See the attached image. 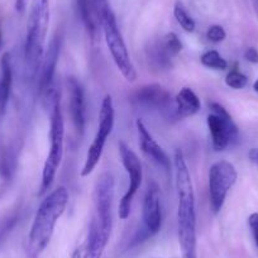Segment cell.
I'll return each mask as SVG.
<instances>
[{"instance_id": "11", "label": "cell", "mask_w": 258, "mask_h": 258, "mask_svg": "<svg viewBox=\"0 0 258 258\" xmlns=\"http://www.w3.org/2000/svg\"><path fill=\"white\" fill-rule=\"evenodd\" d=\"M162 227V207L161 192L157 183L151 182L146 191L142 209V228L133 239V244H138L157 234Z\"/></svg>"}, {"instance_id": "13", "label": "cell", "mask_w": 258, "mask_h": 258, "mask_svg": "<svg viewBox=\"0 0 258 258\" xmlns=\"http://www.w3.org/2000/svg\"><path fill=\"white\" fill-rule=\"evenodd\" d=\"M69 89V108H70L71 120L76 132L80 136L85 132L86 125V99L84 89L79 80L74 76L68 79Z\"/></svg>"}, {"instance_id": "20", "label": "cell", "mask_w": 258, "mask_h": 258, "mask_svg": "<svg viewBox=\"0 0 258 258\" xmlns=\"http://www.w3.org/2000/svg\"><path fill=\"white\" fill-rule=\"evenodd\" d=\"M200 61H202L205 68L213 69V70L224 71L228 68V62L215 49H210V51L203 53V56L200 57Z\"/></svg>"}, {"instance_id": "16", "label": "cell", "mask_w": 258, "mask_h": 258, "mask_svg": "<svg viewBox=\"0 0 258 258\" xmlns=\"http://www.w3.org/2000/svg\"><path fill=\"white\" fill-rule=\"evenodd\" d=\"M78 7L84 26L91 37H95L104 14L109 9L108 0H78Z\"/></svg>"}, {"instance_id": "25", "label": "cell", "mask_w": 258, "mask_h": 258, "mask_svg": "<svg viewBox=\"0 0 258 258\" xmlns=\"http://www.w3.org/2000/svg\"><path fill=\"white\" fill-rule=\"evenodd\" d=\"M225 37H227V33H225L224 28L218 24L210 27L207 32V38L213 43H219V42L224 41Z\"/></svg>"}, {"instance_id": "3", "label": "cell", "mask_w": 258, "mask_h": 258, "mask_svg": "<svg viewBox=\"0 0 258 258\" xmlns=\"http://www.w3.org/2000/svg\"><path fill=\"white\" fill-rule=\"evenodd\" d=\"M49 26V0H33L27 23L24 58L31 75H36L44 54Z\"/></svg>"}, {"instance_id": "26", "label": "cell", "mask_w": 258, "mask_h": 258, "mask_svg": "<svg viewBox=\"0 0 258 258\" xmlns=\"http://www.w3.org/2000/svg\"><path fill=\"white\" fill-rule=\"evenodd\" d=\"M248 224H249L250 232H252L255 245L258 247V213H253V214L249 215V218H248Z\"/></svg>"}, {"instance_id": "18", "label": "cell", "mask_w": 258, "mask_h": 258, "mask_svg": "<svg viewBox=\"0 0 258 258\" xmlns=\"http://www.w3.org/2000/svg\"><path fill=\"white\" fill-rule=\"evenodd\" d=\"M12 84H13V70H12L11 54L8 52L0 59V115L7 110L9 98H11Z\"/></svg>"}, {"instance_id": "17", "label": "cell", "mask_w": 258, "mask_h": 258, "mask_svg": "<svg viewBox=\"0 0 258 258\" xmlns=\"http://www.w3.org/2000/svg\"><path fill=\"white\" fill-rule=\"evenodd\" d=\"M202 108L198 95L190 88H182L175 98V113L173 118L183 119L197 114Z\"/></svg>"}, {"instance_id": "31", "label": "cell", "mask_w": 258, "mask_h": 258, "mask_svg": "<svg viewBox=\"0 0 258 258\" xmlns=\"http://www.w3.org/2000/svg\"><path fill=\"white\" fill-rule=\"evenodd\" d=\"M253 89H254L255 93H258V80H255V83L253 84Z\"/></svg>"}, {"instance_id": "1", "label": "cell", "mask_w": 258, "mask_h": 258, "mask_svg": "<svg viewBox=\"0 0 258 258\" xmlns=\"http://www.w3.org/2000/svg\"><path fill=\"white\" fill-rule=\"evenodd\" d=\"M175 186L177 195V234L182 258L197 257V208L192 180L183 153L175 151Z\"/></svg>"}, {"instance_id": "21", "label": "cell", "mask_w": 258, "mask_h": 258, "mask_svg": "<svg viewBox=\"0 0 258 258\" xmlns=\"http://www.w3.org/2000/svg\"><path fill=\"white\" fill-rule=\"evenodd\" d=\"M173 16H175L177 23L182 27L183 31L186 32H194L195 31V21L190 17V14L187 13V11L185 9L183 4L181 2H177L173 7Z\"/></svg>"}, {"instance_id": "28", "label": "cell", "mask_w": 258, "mask_h": 258, "mask_svg": "<svg viewBox=\"0 0 258 258\" xmlns=\"http://www.w3.org/2000/svg\"><path fill=\"white\" fill-rule=\"evenodd\" d=\"M73 258H89V248L88 244H81L76 248V250L74 252Z\"/></svg>"}, {"instance_id": "8", "label": "cell", "mask_w": 258, "mask_h": 258, "mask_svg": "<svg viewBox=\"0 0 258 258\" xmlns=\"http://www.w3.org/2000/svg\"><path fill=\"white\" fill-rule=\"evenodd\" d=\"M237 178L238 173L233 163L218 161L212 165L209 170V198L214 214L223 209L228 192L234 186Z\"/></svg>"}, {"instance_id": "19", "label": "cell", "mask_w": 258, "mask_h": 258, "mask_svg": "<svg viewBox=\"0 0 258 258\" xmlns=\"http://www.w3.org/2000/svg\"><path fill=\"white\" fill-rule=\"evenodd\" d=\"M148 57H150L151 63L155 66L156 69H161V70H167L171 68V57L168 56L167 52L163 49L162 44L156 43L148 49Z\"/></svg>"}, {"instance_id": "14", "label": "cell", "mask_w": 258, "mask_h": 258, "mask_svg": "<svg viewBox=\"0 0 258 258\" xmlns=\"http://www.w3.org/2000/svg\"><path fill=\"white\" fill-rule=\"evenodd\" d=\"M59 47H61V41L58 37H54L49 42L48 47L44 51L43 59L41 64V75H39L38 91L41 95H46L52 88H53V78L56 73L57 61L59 56Z\"/></svg>"}, {"instance_id": "15", "label": "cell", "mask_w": 258, "mask_h": 258, "mask_svg": "<svg viewBox=\"0 0 258 258\" xmlns=\"http://www.w3.org/2000/svg\"><path fill=\"white\" fill-rule=\"evenodd\" d=\"M136 126H137L138 138H140V146L142 152L145 153L148 158H151L153 162H156L157 165H160L161 167L165 168L166 171H170V157H168L167 153L165 152V150L158 145L157 141L152 137V135H151L150 131L147 129V126L145 125V123L138 119V120L136 121Z\"/></svg>"}, {"instance_id": "23", "label": "cell", "mask_w": 258, "mask_h": 258, "mask_svg": "<svg viewBox=\"0 0 258 258\" xmlns=\"http://www.w3.org/2000/svg\"><path fill=\"white\" fill-rule=\"evenodd\" d=\"M161 44H162L163 49L167 52V54L171 58H172V57H176L181 51H182V43H181L177 34L173 33V32L166 34V36L163 37L162 41H161Z\"/></svg>"}, {"instance_id": "10", "label": "cell", "mask_w": 258, "mask_h": 258, "mask_svg": "<svg viewBox=\"0 0 258 258\" xmlns=\"http://www.w3.org/2000/svg\"><path fill=\"white\" fill-rule=\"evenodd\" d=\"M209 106L213 113L208 115V128L212 136L213 148L219 152L237 141L238 128L224 106L219 103H210Z\"/></svg>"}, {"instance_id": "7", "label": "cell", "mask_w": 258, "mask_h": 258, "mask_svg": "<svg viewBox=\"0 0 258 258\" xmlns=\"http://www.w3.org/2000/svg\"><path fill=\"white\" fill-rule=\"evenodd\" d=\"M114 118H115V111H114L113 99H111L110 95H105L103 99V103H101L100 113H99L98 132L94 137L93 143L89 147L85 163H84V167L81 170L83 177L90 175L98 166L101 155H103L106 138L110 136L111 131L114 128Z\"/></svg>"}, {"instance_id": "30", "label": "cell", "mask_w": 258, "mask_h": 258, "mask_svg": "<svg viewBox=\"0 0 258 258\" xmlns=\"http://www.w3.org/2000/svg\"><path fill=\"white\" fill-rule=\"evenodd\" d=\"M27 7V0H17L16 2V9L18 13H23L26 11Z\"/></svg>"}, {"instance_id": "5", "label": "cell", "mask_w": 258, "mask_h": 258, "mask_svg": "<svg viewBox=\"0 0 258 258\" xmlns=\"http://www.w3.org/2000/svg\"><path fill=\"white\" fill-rule=\"evenodd\" d=\"M101 27H103L106 46H108L114 63L118 68V70L120 71L123 78L129 83H133L137 79V71H136L135 64L131 59V56H129L128 48H126L123 36L119 31L115 16H114L110 8L104 14Z\"/></svg>"}, {"instance_id": "29", "label": "cell", "mask_w": 258, "mask_h": 258, "mask_svg": "<svg viewBox=\"0 0 258 258\" xmlns=\"http://www.w3.org/2000/svg\"><path fill=\"white\" fill-rule=\"evenodd\" d=\"M248 157H249L250 162L258 166V148H252L248 153Z\"/></svg>"}, {"instance_id": "12", "label": "cell", "mask_w": 258, "mask_h": 258, "mask_svg": "<svg viewBox=\"0 0 258 258\" xmlns=\"http://www.w3.org/2000/svg\"><path fill=\"white\" fill-rule=\"evenodd\" d=\"M133 101L146 110H157L162 113H175V100L172 101L171 94L167 89L158 84L141 86L132 96Z\"/></svg>"}, {"instance_id": "22", "label": "cell", "mask_w": 258, "mask_h": 258, "mask_svg": "<svg viewBox=\"0 0 258 258\" xmlns=\"http://www.w3.org/2000/svg\"><path fill=\"white\" fill-rule=\"evenodd\" d=\"M16 170V156L11 151H4L0 156V176L4 180H11Z\"/></svg>"}, {"instance_id": "9", "label": "cell", "mask_w": 258, "mask_h": 258, "mask_svg": "<svg viewBox=\"0 0 258 258\" xmlns=\"http://www.w3.org/2000/svg\"><path fill=\"white\" fill-rule=\"evenodd\" d=\"M119 155H120L121 163H123L124 168H125L126 173L129 177V186L126 188L125 194L121 198L120 203H119V210L118 214L121 220H125L129 218L131 214V209H132V203L135 199L136 194L140 190L141 185H142L143 178V171L141 161L138 156L133 152L128 146L124 142H119Z\"/></svg>"}, {"instance_id": "2", "label": "cell", "mask_w": 258, "mask_h": 258, "mask_svg": "<svg viewBox=\"0 0 258 258\" xmlns=\"http://www.w3.org/2000/svg\"><path fill=\"white\" fill-rule=\"evenodd\" d=\"M69 192L59 186L44 198L36 213L27 240L26 253L28 258H38L51 242L54 227L66 210Z\"/></svg>"}, {"instance_id": "6", "label": "cell", "mask_w": 258, "mask_h": 258, "mask_svg": "<svg viewBox=\"0 0 258 258\" xmlns=\"http://www.w3.org/2000/svg\"><path fill=\"white\" fill-rule=\"evenodd\" d=\"M114 176L110 172H103L94 186V217L91 223L104 233L110 235L113 229V200H114Z\"/></svg>"}, {"instance_id": "4", "label": "cell", "mask_w": 258, "mask_h": 258, "mask_svg": "<svg viewBox=\"0 0 258 258\" xmlns=\"http://www.w3.org/2000/svg\"><path fill=\"white\" fill-rule=\"evenodd\" d=\"M51 119H49V140H51V147H49L48 156L43 165L42 171V182L38 195L42 197L48 191L53 183L56 173L61 165L62 157H63V137H64V123L63 115H62L61 106H59V96L54 99L51 104Z\"/></svg>"}, {"instance_id": "24", "label": "cell", "mask_w": 258, "mask_h": 258, "mask_svg": "<svg viewBox=\"0 0 258 258\" xmlns=\"http://www.w3.org/2000/svg\"><path fill=\"white\" fill-rule=\"evenodd\" d=\"M225 84L229 86L230 89H234V90H240V89L245 88L248 84L247 76L243 75L242 73L237 70L230 71L229 74L225 78Z\"/></svg>"}, {"instance_id": "27", "label": "cell", "mask_w": 258, "mask_h": 258, "mask_svg": "<svg viewBox=\"0 0 258 258\" xmlns=\"http://www.w3.org/2000/svg\"><path fill=\"white\" fill-rule=\"evenodd\" d=\"M244 58L250 63H258V51L254 47H249V48L245 49Z\"/></svg>"}, {"instance_id": "32", "label": "cell", "mask_w": 258, "mask_h": 258, "mask_svg": "<svg viewBox=\"0 0 258 258\" xmlns=\"http://www.w3.org/2000/svg\"><path fill=\"white\" fill-rule=\"evenodd\" d=\"M2 44H3V33H2V29H0V48H2Z\"/></svg>"}]
</instances>
